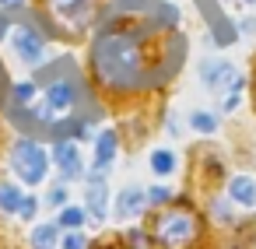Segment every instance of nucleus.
Returning a JSON list of instances; mask_svg holds the SVG:
<instances>
[{
	"mask_svg": "<svg viewBox=\"0 0 256 249\" xmlns=\"http://www.w3.org/2000/svg\"><path fill=\"white\" fill-rule=\"evenodd\" d=\"M92 64L102 84L109 88H137L144 84V64H140V50L130 36L123 32H102L95 39L92 50Z\"/></svg>",
	"mask_w": 256,
	"mask_h": 249,
	"instance_id": "1",
	"label": "nucleus"
},
{
	"mask_svg": "<svg viewBox=\"0 0 256 249\" xmlns=\"http://www.w3.org/2000/svg\"><path fill=\"white\" fill-rule=\"evenodd\" d=\"M196 232H200V224H196V214H193L190 207H168V210H162L158 221H154V238H158V246H165V249H182V246H190V242L196 238Z\"/></svg>",
	"mask_w": 256,
	"mask_h": 249,
	"instance_id": "2",
	"label": "nucleus"
},
{
	"mask_svg": "<svg viewBox=\"0 0 256 249\" xmlns=\"http://www.w3.org/2000/svg\"><path fill=\"white\" fill-rule=\"evenodd\" d=\"M11 165H14V172H18L28 186L42 182V179H46V168H50L46 151H42L36 140H18L14 151H11Z\"/></svg>",
	"mask_w": 256,
	"mask_h": 249,
	"instance_id": "3",
	"label": "nucleus"
},
{
	"mask_svg": "<svg viewBox=\"0 0 256 249\" xmlns=\"http://www.w3.org/2000/svg\"><path fill=\"white\" fill-rule=\"evenodd\" d=\"M200 81H204L210 92H221V95H224V88H228L232 95L242 92V78H238L235 67L224 64V60H204V64H200Z\"/></svg>",
	"mask_w": 256,
	"mask_h": 249,
	"instance_id": "4",
	"label": "nucleus"
},
{
	"mask_svg": "<svg viewBox=\"0 0 256 249\" xmlns=\"http://www.w3.org/2000/svg\"><path fill=\"white\" fill-rule=\"evenodd\" d=\"M53 158H56V168H60V176L64 179H81L84 176V165H81V151H78V144L74 140H56V148H53Z\"/></svg>",
	"mask_w": 256,
	"mask_h": 249,
	"instance_id": "5",
	"label": "nucleus"
},
{
	"mask_svg": "<svg viewBox=\"0 0 256 249\" xmlns=\"http://www.w3.org/2000/svg\"><path fill=\"white\" fill-rule=\"evenodd\" d=\"M106 200H109L106 179H102V172H92L84 179V204H88V214L95 221H106Z\"/></svg>",
	"mask_w": 256,
	"mask_h": 249,
	"instance_id": "6",
	"label": "nucleus"
},
{
	"mask_svg": "<svg viewBox=\"0 0 256 249\" xmlns=\"http://www.w3.org/2000/svg\"><path fill=\"white\" fill-rule=\"evenodd\" d=\"M74 98H78L74 81H70V78H56V81L46 88V112H50V116H53V112H67V109L74 106Z\"/></svg>",
	"mask_w": 256,
	"mask_h": 249,
	"instance_id": "7",
	"label": "nucleus"
},
{
	"mask_svg": "<svg viewBox=\"0 0 256 249\" xmlns=\"http://www.w3.org/2000/svg\"><path fill=\"white\" fill-rule=\"evenodd\" d=\"M14 50L25 64H42V36L36 28H28V25L14 28Z\"/></svg>",
	"mask_w": 256,
	"mask_h": 249,
	"instance_id": "8",
	"label": "nucleus"
},
{
	"mask_svg": "<svg viewBox=\"0 0 256 249\" xmlns=\"http://www.w3.org/2000/svg\"><path fill=\"white\" fill-rule=\"evenodd\" d=\"M50 8H53L56 14H64L70 25H81L84 18H92L95 0H50Z\"/></svg>",
	"mask_w": 256,
	"mask_h": 249,
	"instance_id": "9",
	"label": "nucleus"
},
{
	"mask_svg": "<svg viewBox=\"0 0 256 249\" xmlns=\"http://www.w3.org/2000/svg\"><path fill=\"white\" fill-rule=\"evenodd\" d=\"M144 204H148V193H144L140 186H126V190H120V196H116V214H120V218H134V214L144 210Z\"/></svg>",
	"mask_w": 256,
	"mask_h": 249,
	"instance_id": "10",
	"label": "nucleus"
},
{
	"mask_svg": "<svg viewBox=\"0 0 256 249\" xmlns=\"http://www.w3.org/2000/svg\"><path fill=\"white\" fill-rule=\"evenodd\" d=\"M228 196H232L235 204H242V207H252V204H256V182H252L249 176H235V179L228 182Z\"/></svg>",
	"mask_w": 256,
	"mask_h": 249,
	"instance_id": "11",
	"label": "nucleus"
},
{
	"mask_svg": "<svg viewBox=\"0 0 256 249\" xmlns=\"http://www.w3.org/2000/svg\"><path fill=\"white\" fill-rule=\"evenodd\" d=\"M112 158H116V134H112V130H106V134H98V148H95V172H106V168L112 165Z\"/></svg>",
	"mask_w": 256,
	"mask_h": 249,
	"instance_id": "12",
	"label": "nucleus"
},
{
	"mask_svg": "<svg viewBox=\"0 0 256 249\" xmlns=\"http://www.w3.org/2000/svg\"><path fill=\"white\" fill-rule=\"evenodd\" d=\"M32 246L36 249H53L56 246V224H39L32 232Z\"/></svg>",
	"mask_w": 256,
	"mask_h": 249,
	"instance_id": "13",
	"label": "nucleus"
},
{
	"mask_svg": "<svg viewBox=\"0 0 256 249\" xmlns=\"http://www.w3.org/2000/svg\"><path fill=\"white\" fill-rule=\"evenodd\" d=\"M22 204V190L11 182H0V210H18Z\"/></svg>",
	"mask_w": 256,
	"mask_h": 249,
	"instance_id": "14",
	"label": "nucleus"
},
{
	"mask_svg": "<svg viewBox=\"0 0 256 249\" xmlns=\"http://www.w3.org/2000/svg\"><path fill=\"white\" fill-rule=\"evenodd\" d=\"M151 168H154V176L176 172V154H172V151H154V154H151Z\"/></svg>",
	"mask_w": 256,
	"mask_h": 249,
	"instance_id": "15",
	"label": "nucleus"
},
{
	"mask_svg": "<svg viewBox=\"0 0 256 249\" xmlns=\"http://www.w3.org/2000/svg\"><path fill=\"white\" fill-rule=\"evenodd\" d=\"M210 25H214V42H221V46L235 42V25H232V22H224V18H210Z\"/></svg>",
	"mask_w": 256,
	"mask_h": 249,
	"instance_id": "16",
	"label": "nucleus"
},
{
	"mask_svg": "<svg viewBox=\"0 0 256 249\" xmlns=\"http://www.w3.org/2000/svg\"><path fill=\"white\" fill-rule=\"evenodd\" d=\"M56 221H60L64 228H70V232H78V228L84 224V207H64Z\"/></svg>",
	"mask_w": 256,
	"mask_h": 249,
	"instance_id": "17",
	"label": "nucleus"
},
{
	"mask_svg": "<svg viewBox=\"0 0 256 249\" xmlns=\"http://www.w3.org/2000/svg\"><path fill=\"white\" fill-rule=\"evenodd\" d=\"M190 123H193V130H200V134H214V130H218V116H214V112H193Z\"/></svg>",
	"mask_w": 256,
	"mask_h": 249,
	"instance_id": "18",
	"label": "nucleus"
},
{
	"mask_svg": "<svg viewBox=\"0 0 256 249\" xmlns=\"http://www.w3.org/2000/svg\"><path fill=\"white\" fill-rule=\"evenodd\" d=\"M14 98H18V106H28V102L36 98V84H32V81L18 84V88H14Z\"/></svg>",
	"mask_w": 256,
	"mask_h": 249,
	"instance_id": "19",
	"label": "nucleus"
},
{
	"mask_svg": "<svg viewBox=\"0 0 256 249\" xmlns=\"http://www.w3.org/2000/svg\"><path fill=\"white\" fill-rule=\"evenodd\" d=\"M36 210H39V204H36V196H22V204H18V214L28 221V218H36Z\"/></svg>",
	"mask_w": 256,
	"mask_h": 249,
	"instance_id": "20",
	"label": "nucleus"
},
{
	"mask_svg": "<svg viewBox=\"0 0 256 249\" xmlns=\"http://www.w3.org/2000/svg\"><path fill=\"white\" fill-rule=\"evenodd\" d=\"M154 11H158V18H162V22H168V25H172V22H179V11H176L172 4H154Z\"/></svg>",
	"mask_w": 256,
	"mask_h": 249,
	"instance_id": "21",
	"label": "nucleus"
},
{
	"mask_svg": "<svg viewBox=\"0 0 256 249\" xmlns=\"http://www.w3.org/2000/svg\"><path fill=\"white\" fill-rule=\"evenodd\" d=\"M148 200H151V204H165V200H172V190H165V186H151V190H148Z\"/></svg>",
	"mask_w": 256,
	"mask_h": 249,
	"instance_id": "22",
	"label": "nucleus"
},
{
	"mask_svg": "<svg viewBox=\"0 0 256 249\" xmlns=\"http://www.w3.org/2000/svg\"><path fill=\"white\" fill-rule=\"evenodd\" d=\"M64 249H88V238H84L81 232H70V235L64 238Z\"/></svg>",
	"mask_w": 256,
	"mask_h": 249,
	"instance_id": "23",
	"label": "nucleus"
},
{
	"mask_svg": "<svg viewBox=\"0 0 256 249\" xmlns=\"http://www.w3.org/2000/svg\"><path fill=\"white\" fill-rule=\"evenodd\" d=\"M46 200H50V204H53V207H64V204H67V190H64V186H53V190H50V196H46Z\"/></svg>",
	"mask_w": 256,
	"mask_h": 249,
	"instance_id": "24",
	"label": "nucleus"
},
{
	"mask_svg": "<svg viewBox=\"0 0 256 249\" xmlns=\"http://www.w3.org/2000/svg\"><path fill=\"white\" fill-rule=\"evenodd\" d=\"M126 238H130V249H144V246H148V238H144V232H130Z\"/></svg>",
	"mask_w": 256,
	"mask_h": 249,
	"instance_id": "25",
	"label": "nucleus"
},
{
	"mask_svg": "<svg viewBox=\"0 0 256 249\" xmlns=\"http://www.w3.org/2000/svg\"><path fill=\"white\" fill-rule=\"evenodd\" d=\"M214 218H218V221H228V218H232V214H228V204L214 200Z\"/></svg>",
	"mask_w": 256,
	"mask_h": 249,
	"instance_id": "26",
	"label": "nucleus"
},
{
	"mask_svg": "<svg viewBox=\"0 0 256 249\" xmlns=\"http://www.w3.org/2000/svg\"><path fill=\"white\" fill-rule=\"evenodd\" d=\"M238 32H242V36H252V32H256V18H246V22L238 25Z\"/></svg>",
	"mask_w": 256,
	"mask_h": 249,
	"instance_id": "27",
	"label": "nucleus"
},
{
	"mask_svg": "<svg viewBox=\"0 0 256 249\" xmlns=\"http://www.w3.org/2000/svg\"><path fill=\"white\" fill-rule=\"evenodd\" d=\"M18 4H22V0H0V8H4V11H14Z\"/></svg>",
	"mask_w": 256,
	"mask_h": 249,
	"instance_id": "28",
	"label": "nucleus"
},
{
	"mask_svg": "<svg viewBox=\"0 0 256 249\" xmlns=\"http://www.w3.org/2000/svg\"><path fill=\"white\" fill-rule=\"evenodd\" d=\"M4 28H8V14H0V36H4Z\"/></svg>",
	"mask_w": 256,
	"mask_h": 249,
	"instance_id": "29",
	"label": "nucleus"
}]
</instances>
